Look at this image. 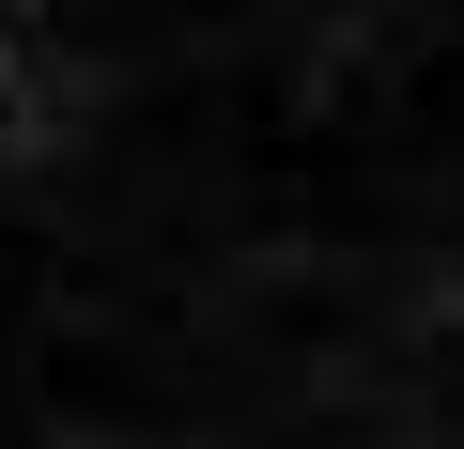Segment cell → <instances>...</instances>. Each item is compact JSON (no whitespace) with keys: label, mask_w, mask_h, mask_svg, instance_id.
<instances>
[{"label":"cell","mask_w":464,"mask_h":449,"mask_svg":"<svg viewBox=\"0 0 464 449\" xmlns=\"http://www.w3.org/2000/svg\"><path fill=\"white\" fill-rule=\"evenodd\" d=\"M0 449H464V0H16Z\"/></svg>","instance_id":"obj_1"}]
</instances>
